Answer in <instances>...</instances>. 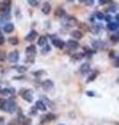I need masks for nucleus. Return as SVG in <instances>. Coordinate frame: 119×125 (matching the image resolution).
I'll use <instances>...</instances> for the list:
<instances>
[{
  "instance_id": "f257e3e1",
  "label": "nucleus",
  "mask_w": 119,
  "mask_h": 125,
  "mask_svg": "<svg viewBox=\"0 0 119 125\" xmlns=\"http://www.w3.org/2000/svg\"><path fill=\"white\" fill-rule=\"evenodd\" d=\"M16 109V102L13 99H9L6 100L5 106H4V111H6L7 113H13Z\"/></svg>"
},
{
  "instance_id": "f03ea898",
  "label": "nucleus",
  "mask_w": 119,
  "mask_h": 125,
  "mask_svg": "<svg viewBox=\"0 0 119 125\" xmlns=\"http://www.w3.org/2000/svg\"><path fill=\"white\" fill-rule=\"evenodd\" d=\"M21 95L23 97V99L26 100L27 102H31L34 99L33 91H30V90H25V91H23V93H21Z\"/></svg>"
},
{
  "instance_id": "7ed1b4c3",
  "label": "nucleus",
  "mask_w": 119,
  "mask_h": 125,
  "mask_svg": "<svg viewBox=\"0 0 119 125\" xmlns=\"http://www.w3.org/2000/svg\"><path fill=\"white\" fill-rule=\"evenodd\" d=\"M25 52H26V54H27V56H31L34 58V56L37 54V48H36V46L35 45H30V46H28L26 48V50H25Z\"/></svg>"
},
{
  "instance_id": "20e7f679",
  "label": "nucleus",
  "mask_w": 119,
  "mask_h": 125,
  "mask_svg": "<svg viewBox=\"0 0 119 125\" xmlns=\"http://www.w3.org/2000/svg\"><path fill=\"white\" fill-rule=\"evenodd\" d=\"M42 88L44 89V91H47V92H49L52 90L53 88V83L51 81L50 79H47L45 81H43V83H42Z\"/></svg>"
},
{
  "instance_id": "39448f33",
  "label": "nucleus",
  "mask_w": 119,
  "mask_h": 125,
  "mask_svg": "<svg viewBox=\"0 0 119 125\" xmlns=\"http://www.w3.org/2000/svg\"><path fill=\"white\" fill-rule=\"evenodd\" d=\"M9 61L11 62H17L19 61V52L17 50H14L9 54Z\"/></svg>"
},
{
  "instance_id": "423d86ee",
  "label": "nucleus",
  "mask_w": 119,
  "mask_h": 125,
  "mask_svg": "<svg viewBox=\"0 0 119 125\" xmlns=\"http://www.w3.org/2000/svg\"><path fill=\"white\" fill-rule=\"evenodd\" d=\"M66 46L68 47V48L70 50H75V49H77L78 47H79V44L76 42V41H73V40H69L68 42L66 43Z\"/></svg>"
},
{
  "instance_id": "0eeeda50",
  "label": "nucleus",
  "mask_w": 119,
  "mask_h": 125,
  "mask_svg": "<svg viewBox=\"0 0 119 125\" xmlns=\"http://www.w3.org/2000/svg\"><path fill=\"white\" fill-rule=\"evenodd\" d=\"M36 38H38V32L36 30H31L30 32L25 37V40L28 42H33Z\"/></svg>"
},
{
  "instance_id": "6e6552de",
  "label": "nucleus",
  "mask_w": 119,
  "mask_h": 125,
  "mask_svg": "<svg viewBox=\"0 0 119 125\" xmlns=\"http://www.w3.org/2000/svg\"><path fill=\"white\" fill-rule=\"evenodd\" d=\"M90 70V64L89 62H85V64H83L81 66V68H79V72H81L82 74H86L88 73Z\"/></svg>"
},
{
  "instance_id": "1a4fd4ad",
  "label": "nucleus",
  "mask_w": 119,
  "mask_h": 125,
  "mask_svg": "<svg viewBox=\"0 0 119 125\" xmlns=\"http://www.w3.org/2000/svg\"><path fill=\"white\" fill-rule=\"evenodd\" d=\"M50 10H51V5H50V3H49V2H45L44 4H43V6H42V13L47 15V14L50 13Z\"/></svg>"
},
{
  "instance_id": "9d476101",
  "label": "nucleus",
  "mask_w": 119,
  "mask_h": 125,
  "mask_svg": "<svg viewBox=\"0 0 119 125\" xmlns=\"http://www.w3.org/2000/svg\"><path fill=\"white\" fill-rule=\"evenodd\" d=\"M36 108H38V109H40V111H42V112H45L46 111V105H45V103L43 102V101L38 100L37 102H36Z\"/></svg>"
},
{
  "instance_id": "9b49d317",
  "label": "nucleus",
  "mask_w": 119,
  "mask_h": 125,
  "mask_svg": "<svg viewBox=\"0 0 119 125\" xmlns=\"http://www.w3.org/2000/svg\"><path fill=\"white\" fill-rule=\"evenodd\" d=\"M52 44L58 47V48H63V47L65 46V43L63 42L62 40H60V39H55V40H52Z\"/></svg>"
},
{
  "instance_id": "f8f14e48",
  "label": "nucleus",
  "mask_w": 119,
  "mask_h": 125,
  "mask_svg": "<svg viewBox=\"0 0 119 125\" xmlns=\"http://www.w3.org/2000/svg\"><path fill=\"white\" fill-rule=\"evenodd\" d=\"M14 29H15V26H14V24H12V23H9V24H6L3 27V31L6 33H11Z\"/></svg>"
},
{
  "instance_id": "ddd939ff",
  "label": "nucleus",
  "mask_w": 119,
  "mask_h": 125,
  "mask_svg": "<svg viewBox=\"0 0 119 125\" xmlns=\"http://www.w3.org/2000/svg\"><path fill=\"white\" fill-rule=\"evenodd\" d=\"M84 53H75L73 54L72 56H71V60H72L73 62H78V61H81L84 58Z\"/></svg>"
},
{
  "instance_id": "4468645a",
  "label": "nucleus",
  "mask_w": 119,
  "mask_h": 125,
  "mask_svg": "<svg viewBox=\"0 0 119 125\" xmlns=\"http://www.w3.org/2000/svg\"><path fill=\"white\" fill-rule=\"evenodd\" d=\"M38 45L41 46V47L46 46V45H47V39H46V37H44V36L40 37L39 40H38Z\"/></svg>"
},
{
  "instance_id": "2eb2a0df",
  "label": "nucleus",
  "mask_w": 119,
  "mask_h": 125,
  "mask_svg": "<svg viewBox=\"0 0 119 125\" xmlns=\"http://www.w3.org/2000/svg\"><path fill=\"white\" fill-rule=\"evenodd\" d=\"M68 25H75L77 23V20L75 19L74 17H67L66 19V21H65Z\"/></svg>"
},
{
  "instance_id": "dca6fc26",
  "label": "nucleus",
  "mask_w": 119,
  "mask_h": 125,
  "mask_svg": "<svg viewBox=\"0 0 119 125\" xmlns=\"http://www.w3.org/2000/svg\"><path fill=\"white\" fill-rule=\"evenodd\" d=\"M54 16H57V17H63V16H65V10L62 9V7H59V9L55 10Z\"/></svg>"
},
{
  "instance_id": "f3484780",
  "label": "nucleus",
  "mask_w": 119,
  "mask_h": 125,
  "mask_svg": "<svg viewBox=\"0 0 119 125\" xmlns=\"http://www.w3.org/2000/svg\"><path fill=\"white\" fill-rule=\"evenodd\" d=\"M71 36H72L73 38H75V39H82L83 38V33L81 32L79 30H73L72 32H71Z\"/></svg>"
},
{
  "instance_id": "a211bd4d",
  "label": "nucleus",
  "mask_w": 119,
  "mask_h": 125,
  "mask_svg": "<svg viewBox=\"0 0 119 125\" xmlns=\"http://www.w3.org/2000/svg\"><path fill=\"white\" fill-rule=\"evenodd\" d=\"M97 75H98V72L97 71H94L93 73H91L90 75H89V77H88V79H87V83H91V81H93L95 78L97 77Z\"/></svg>"
},
{
  "instance_id": "6ab92c4d",
  "label": "nucleus",
  "mask_w": 119,
  "mask_h": 125,
  "mask_svg": "<svg viewBox=\"0 0 119 125\" xmlns=\"http://www.w3.org/2000/svg\"><path fill=\"white\" fill-rule=\"evenodd\" d=\"M108 29H110V30H117L118 29V24L117 23H114V22H111V23H109L108 24Z\"/></svg>"
},
{
  "instance_id": "aec40b11",
  "label": "nucleus",
  "mask_w": 119,
  "mask_h": 125,
  "mask_svg": "<svg viewBox=\"0 0 119 125\" xmlns=\"http://www.w3.org/2000/svg\"><path fill=\"white\" fill-rule=\"evenodd\" d=\"M92 45H93L94 48L99 49V48H101V46H104V43H102L101 41H93Z\"/></svg>"
},
{
  "instance_id": "412c9836",
  "label": "nucleus",
  "mask_w": 119,
  "mask_h": 125,
  "mask_svg": "<svg viewBox=\"0 0 119 125\" xmlns=\"http://www.w3.org/2000/svg\"><path fill=\"white\" fill-rule=\"evenodd\" d=\"M9 42L11 45H17L19 43V40H18V38H16V37H12L9 39Z\"/></svg>"
},
{
  "instance_id": "4be33fe9",
  "label": "nucleus",
  "mask_w": 119,
  "mask_h": 125,
  "mask_svg": "<svg viewBox=\"0 0 119 125\" xmlns=\"http://www.w3.org/2000/svg\"><path fill=\"white\" fill-rule=\"evenodd\" d=\"M91 31L94 33V34H97L100 32V26H98V25H94L92 28H91Z\"/></svg>"
},
{
  "instance_id": "5701e85b",
  "label": "nucleus",
  "mask_w": 119,
  "mask_h": 125,
  "mask_svg": "<svg viewBox=\"0 0 119 125\" xmlns=\"http://www.w3.org/2000/svg\"><path fill=\"white\" fill-rule=\"evenodd\" d=\"M16 70H18V72L20 73H24L25 71H27V68L25 66H18V67H15Z\"/></svg>"
},
{
  "instance_id": "b1692460",
  "label": "nucleus",
  "mask_w": 119,
  "mask_h": 125,
  "mask_svg": "<svg viewBox=\"0 0 119 125\" xmlns=\"http://www.w3.org/2000/svg\"><path fill=\"white\" fill-rule=\"evenodd\" d=\"M45 119L48 121V122H50V121H53V120L55 119V116H54L53 114H51V113H49V114H47V115L45 116Z\"/></svg>"
},
{
  "instance_id": "393cba45",
  "label": "nucleus",
  "mask_w": 119,
  "mask_h": 125,
  "mask_svg": "<svg viewBox=\"0 0 119 125\" xmlns=\"http://www.w3.org/2000/svg\"><path fill=\"white\" fill-rule=\"evenodd\" d=\"M95 17H96L98 20H104V19H105V16H104V14H102L101 11H96V14H95Z\"/></svg>"
},
{
  "instance_id": "a878e982",
  "label": "nucleus",
  "mask_w": 119,
  "mask_h": 125,
  "mask_svg": "<svg viewBox=\"0 0 119 125\" xmlns=\"http://www.w3.org/2000/svg\"><path fill=\"white\" fill-rule=\"evenodd\" d=\"M5 103H6V100H5V99L0 98V109H4Z\"/></svg>"
},
{
  "instance_id": "bb28decb",
  "label": "nucleus",
  "mask_w": 119,
  "mask_h": 125,
  "mask_svg": "<svg viewBox=\"0 0 119 125\" xmlns=\"http://www.w3.org/2000/svg\"><path fill=\"white\" fill-rule=\"evenodd\" d=\"M28 3H29L31 6H37L39 4V2L36 1V0H28Z\"/></svg>"
},
{
  "instance_id": "cd10ccee",
  "label": "nucleus",
  "mask_w": 119,
  "mask_h": 125,
  "mask_svg": "<svg viewBox=\"0 0 119 125\" xmlns=\"http://www.w3.org/2000/svg\"><path fill=\"white\" fill-rule=\"evenodd\" d=\"M50 49H51V48H50V46L46 45V46H45V48L42 50V53L44 54V53H46V52H49V51H50Z\"/></svg>"
},
{
  "instance_id": "c85d7f7f",
  "label": "nucleus",
  "mask_w": 119,
  "mask_h": 125,
  "mask_svg": "<svg viewBox=\"0 0 119 125\" xmlns=\"http://www.w3.org/2000/svg\"><path fill=\"white\" fill-rule=\"evenodd\" d=\"M31 124V121L29 119H25L24 121H22V125H30Z\"/></svg>"
},
{
  "instance_id": "c756f323",
  "label": "nucleus",
  "mask_w": 119,
  "mask_h": 125,
  "mask_svg": "<svg viewBox=\"0 0 119 125\" xmlns=\"http://www.w3.org/2000/svg\"><path fill=\"white\" fill-rule=\"evenodd\" d=\"M4 42H5V39H4V37H3L2 34L0 33V45H3V44H4Z\"/></svg>"
},
{
  "instance_id": "7c9ffc66",
  "label": "nucleus",
  "mask_w": 119,
  "mask_h": 125,
  "mask_svg": "<svg viewBox=\"0 0 119 125\" xmlns=\"http://www.w3.org/2000/svg\"><path fill=\"white\" fill-rule=\"evenodd\" d=\"M111 40H112L113 42L116 43V42H118V41H119V38H118V37H116V36H112V37H111Z\"/></svg>"
},
{
  "instance_id": "2f4dec72",
  "label": "nucleus",
  "mask_w": 119,
  "mask_h": 125,
  "mask_svg": "<svg viewBox=\"0 0 119 125\" xmlns=\"http://www.w3.org/2000/svg\"><path fill=\"white\" fill-rule=\"evenodd\" d=\"M105 19H106V21H107V22L111 23V19H112V17H111L110 15H108V16H106V17H105Z\"/></svg>"
},
{
  "instance_id": "473e14b6",
  "label": "nucleus",
  "mask_w": 119,
  "mask_h": 125,
  "mask_svg": "<svg viewBox=\"0 0 119 125\" xmlns=\"http://www.w3.org/2000/svg\"><path fill=\"white\" fill-rule=\"evenodd\" d=\"M87 95H88L89 97H94L95 94H94V92H91V91L89 92V91H88V92H87Z\"/></svg>"
},
{
  "instance_id": "72a5a7b5",
  "label": "nucleus",
  "mask_w": 119,
  "mask_h": 125,
  "mask_svg": "<svg viewBox=\"0 0 119 125\" xmlns=\"http://www.w3.org/2000/svg\"><path fill=\"white\" fill-rule=\"evenodd\" d=\"M84 2L86 3L87 5H92L93 3H94V1H93V0H90V1H84Z\"/></svg>"
},
{
  "instance_id": "f704fd0d",
  "label": "nucleus",
  "mask_w": 119,
  "mask_h": 125,
  "mask_svg": "<svg viewBox=\"0 0 119 125\" xmlns=\"http://www.w3.org/2000/svg\"><path fill=\"white\" fill-rule=\"evenodd\" d=\"M34 74H35V75H37V76H38V75H42V74H44V72H43L42 70H41V71H39V72H35Z\"/></svg>"
},
{
  "instance_id": "c9c22d12",
  "label": "nucleus",
  "mask_w": 119,
  "mask_h": 125,
  "mask_svg": "<svg viewBox=\"0 0 119 125\" xmlns=\"http://www.w3.org/2000/svg\"><path fill=\"white\" fill-rule=\"evenodd\" d=\"M114 66H115V67H116V68H119V61H117L116 62H115Z\"/></svg>"
},
{
  "instance_id": "e433bc0d",
  "label": "nucleus",
  "mask_w": 119,
  "mask_h": 125,
  "mask_svg": "<svg viewBox=\"0 0 119 125\" xmlns=\"http://www.w3.org/2000/svg\"><path fill=\"white\" fill-rule=\"evenodd\" d=\"M4 122V118H2V117H0V124H2Z\"/></svg>"
},
{
  "instance_id": "4c0bfd02",
  "label": "nucleus",
  "mask_w": 119,
  "mask_h": 125,
  "mask_svg": "<svg viewBox=\"0 0 119 125\" xmlns=\"http://www.w3.org/2000/svg\"><path fill=\"white\" fill-rule=\"evenodd\" d=\"M115 18H116V21L119 23V14H117V15H116V17H115Z\"/></svg>"
},
{
  "instance_id": "58836bf2",
  "label": "nucleus",
  "mask_w": 119,
  "mask_h": 125,
  "mask_svg": "<svg viewBox=\"0 0 119 125\" xmlns=\"http://www.w3.org/2000/svg\"><path fill=\"white\" fill-rule=\"evenodd\" d=\"M60 125H64V124H60Z\"/></svg>"
}]
</instances>
